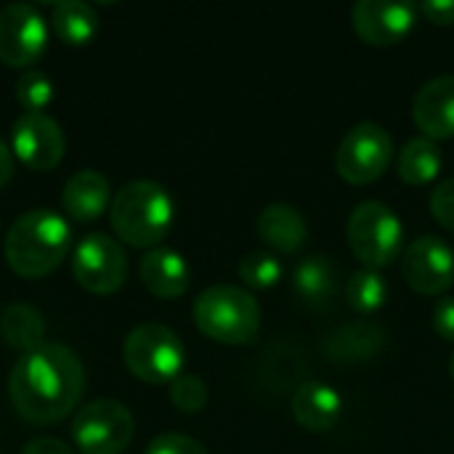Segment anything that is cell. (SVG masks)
<instances>
[{"instance_id":"2e32d148","label":"cell","mask_w":454,"mask_h":454,"mask_svg":"<svg viewBox=\"0 0 454 454\" xmlns=\"http://www.w3.org/2000/svg\"><path fill=\"white\" fill-rule=\"evenodd\" d=\"M61 205L74 221H96L106 207H112V186L106 176L93 168L77 170L64 184Z\"/></svg>"},{"instance_id":"52a82bcc","label":"cell","mask_w":454,"mask_h":454,"mask_svg":"<svg viewBox=\"0 0 454 454\" xmlns=\"http://www.w3.org/2000/svg\"><path fill=\"white\" fill-rule=\"evenodd\" d=\"M133 434L136 423L130 410L114 399H96L72 420V442L80 454H120Z\"/></svg>"},{"instance_id":"9c48e42d","label":"cell","mask_w":454,"mask_h":454,"mask_svg":"<svg viewBox=\"0 0 454 454\" xmlns=\"http://www.w3.org/2000/svg\"><path fill=\"white\" fill-rule=\"evenodd\" d=\"M72 274L93 295H112L125 285L128 258L117 239L104 231L85 234L72 253Z\"/></svg>"},{"instance_id":"4fadbf2b","label":"cell","mask_w":454,"mask_h":454,"mask_svg":"<svg viewBox=\"0 0 454 454\" xmlns=\"http://www.w3.org/2000/svg\"><path fill=\"white\" fill-rule=\"evenodd\" d=\"M418 19V5L407 0H359L351 11L356 35L370 45H394L404 40Z\"/></svg>"},{"instance_id":"7402d4cb","label":"cell","mask_w":454,"mask_h":454,"mask_svg":"<svg viewBox=\"0 0 454 454\" xmlns=\"http://www.w3.org/2000/svg\"><path fill=\"white\" fill-rule=\"evenodd\" d=\"M0 335L11 348L29 354L43 346V335H45L43 314L27 303H11L0 314Z\"/></svg>"},{"instance_id":"d6a6232c","label":"cell","mask_w":454,"mask_h":454,"mask_svg":"<svg viewBox=\"0 0 454 454\" xmlns=\"http://www.w3.org/2000/svg\"><path fill=\"white\" fill-rule=\"evenodd\" d=\"M11 173H13V152H11V146H5V141L0 138V186L8 184Z\"/></svg>"},{"instance_id":"836d02e7","label":"cell","mask_w":454,"mask_h":454,"mask_svg":"<svg viewBox=\"0 0 454 454\" xmlns=\"http://www.w3.org/2000/svg\"><path fill=\"white\" fill-rule=\"evenodd\" d=\"M450 375H452V380H454V354H452V359H450Z\"/></svg>"},{"instance_id":"5b68a950","label":"cell","mask_w":454,"mask_h":454,"mask_svg":"<svg viewBox=\"0 0 454 454\" xmlns=\"http://www.w3.org/2000/svg\"><path fill=\"white\" fill-rule=\"evenodd\" d=\"M346 239L364 269H383L402 253L404 226L394 207L378 200H364L348 215Z\"/></svg>"},{"instance_id":"8fae6325","label":"cell","mask_w":454,"mask_h":454,"mask_svg":"<svg viewBox=\"0 0 454 454\" xmlns=\"http://www.w3.org/2000/svg\"><path fill=\"white\" fill-rule=\"evenodd\" d=\"M67 149L61 125L45 112H24L11 128V152L29 170H53Z\"/></svg>"},{"instance_id":"5bb4252c","label":"cell","mask_w":454,"mask_h":454,"mask_svg":"<svg viewBox=\"0 0 454 454\" xmlns=\"http://www.w3.org/2000/svg\"><path fill=\"white\" fill-rule=\"evenodd\" d=\"M412 120L428 138L454 136V74H439L420 85L412 101Z\"/></svg>"},{"instance_id":"4316f807","label":"cell","mask_w":454,"mask_h":454,"mask_svg":"<svg viewBox=\"0 0 454 454\" xmlns=\"http://www.w3.org/2000/svg\"><path fill=\"white\" fill-rule=\"evenodd\" d=\"M170 402L181 412H200L207 404V386L197 375H178L170 383Z\"/></svg>"},{"instance_id":"ac0fdd59","label":"cell","mask_w":454,"mask_h":454,"mask_svg":"<svg viewBox=\"0 0 454 454\" xmlns=\"http://www.w3.org/2000/svg\"><path fill=\"white\" fill-rule=\"evenodd\" d=\"M258 237L277 253H298L306 245L309 223L298 207L287 202H271L258 215Z\"/></svg>"},{"instance_id":"7a4b0ae2","label":"cell","mask_w":454,"mask_h":454,"mask_svg":"<svg viewBox=\"0 0 454 454\" xmlns=\"http://www.w3.org/2000/svg\"><path fill=\"white\" fill-rule=\"evenodd\" d=\"M72 245V226L56 210L40 207L19 215L5 234V261L24 279L48 277Z\"/></svg>"},{"instance_id":"3957f363","label":"cell","mask_w":454,"mask_h":454,"mask_svg":"<svg viewBox=\"0 0 454 454\" xmlns=\"http://www.w3.org/2000/svg\"><path fill=\"white\" fill-rule=\"evenodd\" d=\"M176 205L170 192L149 178L125 184L109 207L114 234L133 247H154L170 231Z\"/></svg>"},{"instance_id":"44dd1931","label":"cell","mask_w":454,"mask_h":454,"mask_svg":"<svg viewBox=\"0 0 454 454\" xmlns=\"http://www.w3.org/2000/svg\"><path fill=\"white\" fill-rule=\"evenodd\" d=\"M53 32L67 45H88L98 35V13L82 0H59L51 8Z\"/></svg>"},{"instance_id":"603a6c76","label":"cell","mask_w":454,"mask_h":454,"mask_svg":"<svg viewBox=\"0 0 454 454\" xmlns=\"http://www.w3.org/2000/svg\"><path fill=\"white\" fill-rule=\"evenodd\" d=\"M442 162H444V157H442L439 144L428 136H415L402 146L399 160H396V170H399L402 181L423 186L439 176Z\"/></svg>"},{"instance_id":"6da1fadb","label":"cell","mask_w":454,"mask_h":454,"mask_svg":"<svg viewBox=\"0 0 454 454\" xmlns=\"http://www.w3.org/2000/svg\"><path fill=\"white\" fill-rule=\"evenodd\" d=\"M85 391V370L77 354L61 343H43L21 354L8 378L13 410L37 426L67 418Z\"/></svg>"},{"instance_id":"e0dca14e","label":"cell","mask_w":454,"mask_h":454,"mask_svg":"<svg viewBox=\"0 0 454 454\" xmlns=\"http://www.w3.org/2000/svg\"><path fill=\"white\" fill-rule=\"evenodd\" d=\"M293 415L295 420L309 428V431H330L340 415H343V399L340 394L322 383V380H309L303 386H298V391L293 394Z\"/></svg>"},{"instance_id":"f546056e","label":"cell","mask_w":454,"mask_h":454,"mask_svg":"<svg viewBox=\"0 0 454 454\" xmlns=\"http://www.w3.org/2000/svg\"><path fill=\"white\" fill-rule=\"evenodd\" d=\"M434 330L454 343V295H444L434 306Z\"/></svg>"},{"instance_id":"4dcf8cb0","label":"cell","mask_w":454,"mask_h":454,"mask_svg":"<svg viewBox=\"0 0 454 454\" xmlns=\"http://www.w3.org/2000/svg\"><path fill=\"white\" fill-rule=\"evenodd\" d=\"M420 11L436 24H454V0H426Z\"/></svg>"},{"instance_id":"ffe728a7","label":"cell","mask_w":454,"mask_h":454,"mask_svg":"<svg viewBox=\"0 0 454 454\" xmlns=\"http://www.w3.org/2000/svg\"><path fill=\"white\" fill-rule=\"evenodd\" d=\"M293 285L298 298L311 309H325L335 295V266L325 255L301 258L293 274Z\"/></svg>"},{"instance_id":"83f0119b","label":"cell","mask_w":454,"mask_h":454,"mask_svg":"<svg viewBox=\"0 0 454 454\" xmlns=\"http://www.w3.org/2000/svg\"><path fill=\"white\" fill-rule=\"evenodd\" d=\"M431 213L434 218L444 226L454 231V178H444L442 184H436V189L431 192Z\"/></svg>"},{"instance_id":"30bf717a","label":"cell","mask_w":454,"mask_h":454,"mask_svg":"<svg viewBox=\"0 0 454 454\" xmlns=\"http://www.w3.org/2000/svg\"><path fill=\"white\" fill-rule=\"evenodd\" d=\"M48 45V21L32 3L0 8V61L8 67L35 64Z\"/></svg>"},{"instance_id":"ba28073f","label":"cell","mask_w":454,"mask_h":454,"mask_svg":"<svg viewBox=\"0 0 454 454\" xmlns=\"http://www.w3.org/2000/svg\"><path fill=\"white\" fill-rule=\"evenodd\" d=\"M391 160H394V138L383 125L372 120L354 125L340 138L335 152L338 173L348 184H370L380 178L388 170Z\"/></svg>"},{"instance_id":"8992f818","label":"cell","mask_w":454,"mask_h":454,"mask_svg":"<svg viewBox=\"0 0 454 454\" xmlns=\"http://www.w3.org/2000/svg\"><path fill=\"white\" fill-rule=\"evenodd\" d=\"M125 367L149 386L173 383L186 362V348L181 338L165 325H138L128 333L122 343Z\"/></svg>"},{"instance_id":"cb8c5ba5","label":"cell","mask_w":454,"mask_h":454,"mask_svg":"<svg viewBox=\"0 0 454 454\" xmlns=\"http://www.w3.org/2000/svg\"><path fill=\"white\" fill-rule=\"evenodd\" d=\"M388 295H391V285L378 269H359L348 277L346 298H348L351 309L359 314L380 311L386 306Z\"/></svg>"},{"instance_id":"d4e9b609","label":"cell","mask_w":454,"mask_h":454,"mask_svg":"<svg viewBox=\"0 0 454 454\" xmlns=\"http://www.w3.org/2000/svg\"><path fill=\"white\" fill-rule=\"evenodd\" d=\"M239 277L253 290H269L282 279V261L271 250H250L239 261Z\"/></svg>"},{"instance_id":"d6986e66","label":"cell","mask_w":454,"mask_h":454,"mask_svg":"<svg viewBox=\"0 0 454 454\" xmlns=\"http://www.w3.org/2000/svg\"><path fill=\"white\" fill-rule=\"evenodd\" d=\"M386 333L375 325V322H351V325H340L338 330H333L327 335V354L335 362H362L367 356H375L378 348L383 346Z\"/></svg>"},{"instance_id":"7c38bea8","label":"cell","mask_w":454,"mask_h":454,"mask_svg":"<svg viewBox=\"0 0 454 454\" xmlns=\"http://www.w3.org/2000/svg\"><path fill=\"white\" fill-rule=\"evenodd\" d=\"M402 274L407 285L423 295H444L454 285L452 245L436 234H423L402 255Z\"/></svg>"},{"instance_id":"1f68e13d","label":"cell","mask_w":454,"mask_h":454,"mask_svg":"<svg viewBox=\"0 0 454 454\" xmlns=\"http://www.w3.org/2000/svg\"><path fill=\"white\" fill-rule=\"evenodd\" d=\"M21 454H74L64 442L59 439H51V436H40V439H32Z\"/></svg>"},{"instance_id":"277c9868","label":"cell","mask_w":454,"mask_h":454,"mask_svg":"<svg viewBox=\"0 0 454 454\" xmlns=\"http://www.w3.org/2000/svg\"><path fill=\"white\" fill-rule=\"evenodd\" d=\"M194 322L218 343H253L261 333V303L237 285H213L197 295Z\"/></svg>"},{"instance_id":"9a60e30c","label":"cell","mask_w":454,"mask_h":454,"mask_svg":"<svg viewBox=\"0 0 454 454\" xmlns=\"http://www.w3.org/2000/svg\"><path fill=\"white\" fill-rule=\"evenodd\" d=\"M138 274L144 287L157 298H178L189 290L192 282V269L186 258L173 247H152L141 258Z\"/></svg>"},{"instance_id":"f1b7e54d","label":"cell","mask_w":454,"mask_h":454,"mask_svg":"<svg viewBox=\"0 0 454 454\" xmlns=\"http://www.w3.org/2000/svg\"><path fill=\"white\" fill-rule=\"evenodd\" d=\"M144 454H207V450L186 434H162L152 439Z\"/></svg>"},{"instance_id":"484cf974","label":"cell","mask_w":454,"mask_h":454,"mask_svg":"<svg viewBox=\"0 0 454 454\" xmlns=\"http://www.w3.org/2000/svg\"><path fill=\"white\" fill-rule=\"evenodd\" d=\"M13 93L24 112H43L53 101V82L43 69H27L19 74Z\"/></svg>"}]
</instances>
